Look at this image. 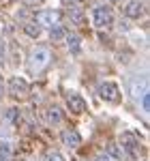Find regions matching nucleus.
I'll list each match as a JSON object with an SVG mask.
<instances>
[{
	"mask_svg": "<svg viewBox=\"0 0 150 161\" xmlns=\"http://www.w3.org/2000/svg\"><path fill=\"white\" fill-rule=\"evenodd\" d=\"M51 60V52L45 47V45H39V47H35V50L30 52V58H28V62H30V69L32 71H43L47 64H50Z\"/></svg>",
	"mask_w": 150,
	"mask_h": 161,
	"instance_id": "obj_1",
	"label": "nucleus"
},
{
	"mask_svg": "<svg viewBox=\"0 0 150 161\" xmlns=\"http://www.w3.org/2000/svg\"><path fill=\"white\" fill-rule=\"evenodd\" d=\"M99 97L107 103H118L120 101V88L116 82H103L99 86Z\"/></svg>",
	"mask_w": 150,
	"mask_h": 161,
	"instance_id": "obj_2",
	"label": "nucleus"
},
{
	"mask_svg": "<svg viewBox=\"0 0 150 161\" xmlns=\"http://www.w3.org/2000/svg\"><path fill=\"white\" fill-rule=\"evenodd\" d=\"M92 19H94V26L99 30H107L112 26V11L107 7H97L92 13Z\"/></svg>",
	"mask_w": 150,
	"mask_h": 161,
	"instance_id": "obj_3",
	"label": "nucleus"
},
{
	"mask_svg": "<svg viewBox=\"0 0 150 161\" xmlns=\"http://www.w3.org/2000/svg\"><path fill=\"white\" fill-rule=\"evenodd\" d=\"M28 92H30L28 82H24L22 77H15V80H11V95L15 97V99H24V97H28Z\"/></svg>",
	"mask_w": 150,
	"mask_h": 161,
	"instance_id": "obj_4",
	"label": "nucleus"
},
{
	"mask_svg": "<svg viewBox=\"0 0 150 161\" xmlns=\"http://www.w3.org/2000/svg\"><path fill=\"white\" fill-rule=\"evenodd\" d=\"M125 13H126V17L137 19L139 15L144 13V7H142V2H139V0H129V2L125 4Z\"/></svg>",
	"mask_w": 150,
	"mask_h": 161,
	"instance_id": "obj_5",
	"label": "nucleus"
},
{
	"mask_svg": "<svg viewBox=\"0 0 150 161\" xmlns=\"http://www.w3.org/2000/svg\"><path fill=\"white\" fill-rule=\"evenodd\" d=\"M148 92V82H146V77H142V80H133L131 82V95L139 99V97H144Z\"/></svg>",
	"mask_w": 150,
	"mask_h": 161,
	"instance_id": "obj_6",
	"label": "nucleus"
},
{
	"mask_svg": "<svg viewBox=\"0 0 150 161\" xmlns=\"http://www.w3.org/2000/svg\"><path fill=\"white\" fill-rule=\"evenodd\" d=\"M58 19H60V13L58 11H43L39 13V24H45V26H56L58 24Z\"/></svg>",
	"mask_w": 150,
	"mask_h": 161,
	"instance_id": "obj_7",
	"label": "nucleus"
},
{
	"mask_svg": "<svg viewBox=\"0 0 150 161\" xmlns=\"http://www.w3.org/2000/svg\"><path fill=\"white\" fill-rule=\"evenodd\" d=\"M62 142L67 144V146H79L82 144V137H79V133L75 131V129H67V131H62Z\"/></svg>",
	"mask_w": 150,
	"mask_h": 161,
	"instance_id": "obj_8",
	"label": "nucleus"
},
{
	"mask_svg": "<svg viewBox=\"0 0 150 161\" xmlns=\"http://www.w3.org/2000/svg\"><path fill=\"white\" fill-rule=\"evenodd\" d=\"M67 103H69V108H71V112H75V114L84 112V108H86V103H84V99H82L79 95H69V99H67Z\"/></svg>",
	"mask_w": 150,
	"mask_h": 161,
	"instance_id": "obj_9",
	"label": "nucleus"
},
{
	"mask_svg": "<svg viewBox=\"0 0 150 161\" xmlns=\"http://www.w3.org/2000/svg\"><path fill=\"white\" fill-rule=\"evenodd\" d=\"M67 41H69V50L73 52V54H79V52H82V41H79L77 35L69 32V35H67Z\"/></svg>",
	"mask_w": 150,
	"mask_h": 161,
	"instance_id": "obj_10",
	"label": "nucleus"
},
{
	"mask_svg": "<svg viewBox=\"0 0 150 161\" xmlns=\"http://www.w3.org/2000/svg\"><path fill=\"white\" fill-rule=\"evenodd\" d=\"M50 37H51V41H60V39L67 37V28H62V26H51Z\"/></svg>",
	"mask_w": 150,
	"mask_h": 161,
	"instance_id": "obj_11",
	"label": "nucleus"
},
{
	"mask_svg": "<svg viewBox=\"0 0 150 161\" xmlns=\"http://www.w3.org/2000/svg\"><path fill=\"white\" fill-rule=\"evenodd\" d=\"M47 120L54 125H58L60 120H62V112H60V108H50V112H47Z\"/></svg>",
	"mask_w": 150,
	"mask_h": 161,
	"instance_id": "obj_12",
	"label": "nucleus"
},
{
	"mask_svg": "<svg viewBox=\"0 0 150 161\" xmlns=\"http://www.w3.org/2000/svg\"><path fill=\"white\" fill-rule=\"evenodd\" d=\"M122 144L129 148V153H135V150H137V142H135V137L131 136V133H125V136H122Z\"/></svg>",
	"mask_w": 150,
	"mask_h": 161,
	"instance_id": "obj_13",
	"label": "nucleus"
},
{
	"mask_svg": "<svg viewBox=\"0 0 150 161\" xmlns=\"http://www.w3.org/2000/svg\"><path fill=\"white\" fill-rule=\"evenodd\" d=\"M45 161H64V157L60 155V153L51 150V153H47V155H45Z\"/></svg>",
	"mask_w": 150,
	"mask_h": 161,
	"instance_id": "obj_14",
	"label": "nucleus"
},
{
	"mask_svg": "<svg viewBox=\"0 0 150 161\" xmlns=\"http://www.w3.org/2000/svg\"><path fill=\"white\" fill-rule=\"evenodd\" d=\"M69 15H71V19H73L75 24H82V22H84V15H82V11H77V9H73Z\"/></svg>",
	"mask_w": 150,
	"mask_h": 161,
	"instance_id": "obj_15",
	"label": "nucleus"
},
{
	"mask_svg": "<svg viewBox=\"0 0 150 161\" xmlns=\"http://www.w3.org/2000/svg\"><path fill=\"white\" fill-rule=\"evenodd\" d=\"M26 32H28L30 37H39V26H35V24H28V26H26Z\"/></svg>",
	"mask_w": 150,
	"mask_h": 161,
	"instance_id": "obj_16",
	"label": "nucleus"
},
{
	"mask_svg": "<svg viewBox=\"0 0 150 161\" xmlns=\"http://www.w3.org/2000/svg\"><path fill=\"white\" fill-rule=\"evenodd\" d=\"M142 105H144V110L148 112V108H150V97H148V92H146V95L142 97Z\"/></svg>",
	"mask_w": 150,
	"mask_h": 161,
	"instance_id": "obj_17",
	"label": "nucleus"
},
{
	"mask_svg": "<svg viewBox=\"0 0 150 161\" xmlns=\"http://www.w3.org/2000/svg\"><path fill=\"white\" fill-rule=\"evenodd\" d=\"M110 155H112V157H120L122 153H120V150L116 148V146H110Z\"/></svg>",
	"mask_w": 150,
	"mask_h": 161,
	"instance_id": "obj_18",
	"label": "nucleus"
},
{
	"mask_svg": "<svg viewBox=\"0 0 150 161\" xmlns=\"http://www.w3.org/2000/svg\"><path fill=\"white\" fill-rule=\"evenodd\" d=\"M64 4H69V7H73V4H82L84 0H62Z\"/></svg>",
	"mask_w": 150,
	"mask_h": 161,
	"instance_id": "obj_19",
	"label": "nucleus"
},
{
	"mask_svg": "<svg viewBox=\"0 0 150 161\" xmlns=\"http://www.w3.org/2000/svg\"><path fill=\"white\" fill-rule=\"evenodd\" d=\"M97 161H112V159H110V155H107V153H103V155L97 157Z\"/></svg>",
	"mask_w": 150,
	"mask_h": 161,
	"instance_id": "obj_20",
	"label": "nucleus"
},
{
	"mask_svg": "<svg viewBox=\"0 0 150 161\" xmlns=\"http://www.w3.org/2000/svg\"><path fill=\"white\" fill-rule=\"evenodd\" d=\"M26 4H30V7H37V4H41L43 0H24Z\"/></svg>",
	"mask_w": 150,
	"mask_h": 161,
	"instance_id": "obj_21",
	"label": "nucleus"
},
{
	"mask_svg": "<svg viewBox=\"0 0 150 161\" xmlns=\"http://www.w3.org/2000/svg\"><path fill=\"white\" fill-rule=\"evenodd\" d=\"M0 161H13V159L7 155V153H0Z\"/></svg>",
	"mask_w": 150,
	"mask_h": 161,
	"instance_id": "obj_22",
	"label": "nucleus"
},
{
	"mask_svg": "<svg viewBox=\"0 0 150 161\" xmlns=\"http://www.w3.org/2000/svg\"><path fill=\"white\" fill-rule=\"evenodd\" d=\"M15 116H17V112H15V110L9 112V120H15Z\"/></svg>",
	"mask_w": 150,
	"mask_h": 161,
	"instance_id": "obj_23",
	"label": "nucleus"
},
{
	"mask_svg": "<svg viewBox=\"0 0 150 161\" xmlns=\"http://www.w3.org/2000/svg\"><path fill=\"white\" fill-rule=\"evenodd\" d=\"M2 56H4V43L0 41V58H2Z\"/></svg>",
	"mask_w": 150,
	"mask_h": 161,
	"instance_id": "obj_24",
	"label": "nucleus"
},
{
	"mask_svg": "<svg viewBox=\"0 0 150 161\" xmlns=\"http://www.w3.org/2000/svg\"><path fill=\"white\" fill-rule=\"evenodd\" d=\"M110 2H116V0H110Z\"/></svg>",
	"mask_w": 150,
	"mask_h": 161,
	"instance_id": "obj_25",
	"label": "nucleus"
},
{
	"mask_svg": "<svg viewBox=\"0 0 150 161\" xmlns=\"http://www.w3.org/2000/svg\"><path fill=\"white\" fill-rule=\"evenodd\" d=\"M0 92H2V86H0Z\"/></svg>",
	"mask_w": 150,
	"mask_h": 161,
	"instance_id": "obj_26",
	"label": "nucleus"
}]
</instances>
